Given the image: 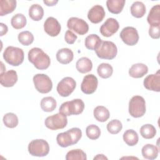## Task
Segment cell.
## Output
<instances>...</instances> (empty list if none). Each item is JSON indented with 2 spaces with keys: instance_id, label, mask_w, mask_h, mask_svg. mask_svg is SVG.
Wrapping results in <instances>:
<instances>
[{
  "instance_id": "3957f363",
  "label": "cell",
  "mask_w": 160,
  "mask_h": 160,
  "mask_svg": "<svg viewBox=\"0 0 160 160\" xmlns=\"http://www.w3.org/2000/svg\"><path fill=\"white\" fill-rule=\"evenodd\" d=\"M3 58L9 64L18 66L24 61V54L22 49L14 46L7 47L3 52Z\"/></svg>"
},
{
  "instance_id": "f546056e",
  "label": "cell",
  "mask_w": 160,
  "mask_h": 160,
  "mask_svg": "<svg viewBox=\"0 0 160 160\" xmlns=\"http://www.w3.org/2000/svg\"><path fill=\"white\" fill-rule=\"evenodd\" d=\"M56 99L51 96L43 98L41 101V108L45 112H52L56 108Z\"/></svg>"
},
{
  "instance_id": "484cf974",
  "label": "cell",
  "mask_w": 160,
  "mask_h": 160,
  "mask_svg": "<svg viewBox=\"0 0 160 160\" xmlns=\"http://www.w3.org/2000/svg\"><path fill=\"white\" fill-rule=\"evenodd\" d=\"M93 114L94 117L98 121L102 122L106 121L110 116L109 110L102 106H98L96 107L94 109Z\"/></svg>"
},
{
  "instance_id": "cb8c5ba5",
  "label": "cell",
  "mask_w": 160,
  "mask_h": 160,
  "mask_svg": "<svg viewBox=\"0 0 160 160\" xmlns=\"http://www.w3.org/2000/svg\"><path fill=\"white\" fill-rule=\"evenodd\" d=\"M76 68L79 72L82 74L87 73L92 70V63L90 59L86 57H82L76 62Z\"/></svg>"
},
{
  "instance_id": "4dcf8cb0",
  "label": "cell",
  "mask_w": 160,
  "mask_h": 160,
  "mask_svg": "<svg viewBox=\"0 0 160 160\" xmlns=\"http://www.w3.org/2000/svg\"><path fill=\"white\" fill-rule=\"evenodd\" d=\"M27 20L24 15L18 13L13 16L11 20V26L16 29H20L24 28L26 25Z\"/></svg>"
},
{
  "instance_id": "d590c367",
  "label": "cell",
  "mask_w": 160,
  "mask_h": 160,
  "mask_svg": "<svg viewBox=\"0 0 160 160\" xmlns=\"http://www.w3.org/2000/svg\"><path fill=\"white\" fill-rule=\"evenodd\" d=\"M66 160H86L87 157L86 153L80 149H72L68 151L66 155Z\"/></svg>"
},
{
  "instance_id": "8d00e7d4",
  "label": "cell",
  "mask_w": 160,
  "mask_h": 160,
  "mask_svg": "<svg viewBox=\"0 0 160 160\" xmlns=\"http://www.w3.org/2000/svg\"><path fill=\"white\" fill-rule=\"evenodd\" d=\"M19 42L23 46H29L34 41L33 34L28 31L21 32L18 36Z\"/></svg>"
},
{
  "instance_id": "1f68e13d",
  "label": "cell",
  "mask_w": 160,
  "mask_h": 160,
  "mask_svg": "<svg viewBox=\"0 0 160 160\" xmlns=\"http://www.w3.org/2000/svg\"><path fill=\"white\" fill-rule=\"evenodd\" d=\"M101 41V38L97 34H92L86 38L84 44L87 49L89 50H95Z\"/></svg>"
},
{
  "instance_id": "7402d4cb",
  "label": "cell",
  "mask_w": 160,
  "mask_h": 160,
  "mask_svg": "<svg viewBox=\"0 0 160 160\" xmlns=\"http://www.w3.org/2000/svg\"><path fill=\"white\" fill-rule=\"evenodd\" d=\"M141 153L143 158L145 159L152 160L158 157L159 149L155 145L148 144L142 147Z\"/></svg>"
},
{
  "instance_id": "5b68a950",
  "label": "cell",
  "mask_w": 160,
  "mask_h": 160,
  "mask_svg": "<svg viewBox=\"0 0 160 160\" xmlns=\"http://www.w3.org/2000/svg\"><path fill=\"white\" fill-rule=\"evenodd\" d=\"M84 103L81 99H75L71 101L63 102L59 109L60 113L65 116L78 115L82 112Z\"/></svg>"
},
{
  "instance_id": "ab89813d",
  "label": "cell",
  "mask_w": 160,
  "mask_h": 160,
  "mask_svg": "<svg viewBox=\"0 0 160 160\" xmlns=\"http://www.w3.org/2000/svg\"><path fill=\"white\" fill-rule=\"evenodd\" d=\"M149 34L152 39H159L160 38V25L150 26Z\"/></svg>"
},
{
  "instance_id": "44dd1931",
  "label": "cell",
  "mask_w": 160,
  "mask_h": 160,
  "mask_svg": "<svg viewBox=\"0 0 160 160\" xmlns=\"http://www.w3.org/2000/svg\"><path fill=\"white\" fill-rule=\"evenodd\" d=\"M148 22L149 25H160V5L154 6L150 10L147 18Z\"/></svg>"
},
{
  "instance_id": "52a82bcc",
  "label": "cell",
  "mask_w": 160,
  "mask_h": 160,
  "mask_svg": "<svg viewBox=\"0 0 160 160\" xmlns=\"http://www.w3.org/2000/svg\"><path fill=\"white\" fill-rule=\"evenodd\" d=\"M28 152L33 156H46L49 152V144L46 141L41 139L32 140L28 145Z\"/></svg>"
},
{
  "instance_id": "7a4b0ae2",
  "label": "cell",
  "mask_w": 160,
  "mask_h": 160,
  "mask_svg": "<svg viewBox=\"0 0 160 160\" xmlns=\"http://www.w3.org/2000/svg\"><path fill=\"white\" fill-rule=\"evenodd\" d=\"M82 137V131L78 128H73L66 132L59 133L56 141L62 148H67L78 142Z\"/></svg>"
},
{
  "instance_id": "8992f818",
  "label": "cell",
  "mask_w": 160,
  "mask_h": 160,
  "mask_svg": "<svg viewBox=\"0 0 160 160\" xmlns=\"http://www.w3.org/2000/svg\"><path fill=\"white\" fill-rule=\"evenodd\" d=\"M146 112V102L141 96H133L129 103V113L133 118H140Z\"/></svg>"
},
{
  "instance_id": "e0dca14e",
  "label": "cell",
  "mask_w": 160,
  "mask_h": 160,
  "mask_svg": "<svg viewBox=\"0 0 160 160\" xmlns=\"http://www.w3.org/2000/svg\"><path fill=\"white\" fill-rule=\"evenodd\" d=\"M105 14V11L102 6L95 5L88 11V18L92 23L98 24L103 20Z\"/></svg>"
},
{
  "instance_id": "d6a6232c",
  "label": "cell",
  "mask_w": 160,
  "mask_h": 160,
  "mask_svg": "<svg viewBox=\"0 0 160 160\" xmlns=\"http://www.w3.org/2000/svg\"><path fill=\"white\" fill-rule=\"evenodd\" d=\"M97 72L101 78L107 79L112 76L113 68L111 65L108 63H101L97 68Z\"/></svg>"
},
{
  "instance_id": "ee69618b",
  "label": "cell",
  "mask_w": 160,
  "mask_h": 160,
  "mask_svg": "<svg viewBox=\"0 0 160 160\" xmlns=\"http://www.w3.org/2000/svg\"><path fill=\"white\" fill-rule=\"evenodd\" d=\"M94 159H108V158H106L103 154H98L96 157L94 158Z\"/></svg>"
},
{
  "instance_id": "4fadbf2b",
  "label": "cell",
  "mask_w": 160,
  "mask_h": 160,
  "mask_svg": "<svg viewBox=\"0 0 160 160\" xmlns=\"http://www.w3.org/2000/svg\"><path fill=\"white\" fill-rule=\"evenodd\" d=\"M98 84V80L96 76L92 74H88L83 78L81 84V89L82 92L86 94H91L94 93Z\"/></svg>"
},
{
  "instance_id": "7bdbcfd3",
  "label": "cell",
  "mask_w": 160,
  "mask_h": 160,
  "mask_svg": "<svg viewBox=\"0 0 160 160\" xmlns=\"http://www.w3.org/2000/svg\"><path fill=\"white\" fill-rule=\"evenodd\" d=\"M43 2L48 6H53L58 2V0H56V1L55 0H52V1H45L44 0Z\"/></svg>"
},
{
  "instance_id": "4316f807",
  "label": "cell",
  "mask_w": 160,
  "mask_h": 160,
  "mask_svg": "<svg viewBox=\"0 0 160 160\" xmlns=\"http://www.w3.org/2000/svg\"><path fill=\"white\" fill-rule=\"evenodd\" d=\"M29 16L33 21H40L44 16L43 8L38 4H34L31 5L29 9Z\"/></svg>"
},
{
  "instance_id": "ac0fdd59",
  "label": "cell",
  "mask_w": 160,
  "mask_h": 160,
  "mask_svg": "<svg viewBox=\"0 0 160 160\" xmlns=\"http://www.w3.org/2000/svg\"><path fill=\"white\" fill-rule=\"evenodd\" d=\"M18 81L17 72L14 70H9L6 72L1 73L0 82L1 84L6 88L12 87Z\"/></svg>"
},
{
  "instance_id": "2e32d148",
  "label": "cell",
  "mask_w": 160,
  "mask_h": 160,
  "mask_svg": "<svg viewBox=\"0 0 160 160\" xmlns=\"http://www.w3.org/2000/svg\"><path fill=\"white\" fill-rule=\"evenodd\" d=\"M44 29L48 35L52 37H55L60 33L61 27V24L56 18L49 17L44 23Z\"/></svg>"
},
{
  "instance_id": "7c38bea8",
  "label": "cell",
  "mask_w": 160,
  "mask_h": 160,
  "mask_svg": "<svg viewBox=\"0 0 160 160\" xmlns=\"http://www.w3.org/2000/svg\"><path fill=\"white\" fill-rule=\"evenodd\" d=\"M69 30H72L79 35H84L89 31L88 24L82 19L76 17L70 18L67 22Z\"/></svg>"
},
{
  "instance_id": "ba28073f",
  "label": "cell",
  "mask_w": 160,
  "mask_h": 160,
  "mask_svg": "<svg viewBox=\"0 0 160 160\" xmlns=\"http://www.w3.org/2000/svg\"><path fill=\"white\" fill-rule=\"evenodd\" d=\"M32 80L35 88L40 93H48L52 88L51 79L45 74H37L34 76Z\"/></svg>"
},
{
  "instance_id": "f35d334b",
  "label": "cell",
  "mask_w": 160,
  "mask_h": 160,
  "mask_svg": "<svg viewBox=\"0 0 160 160\" xmlns=\"http://www.w3.org/2000/svg\"><path fill=\"white\" fill-rule=\"evenodd\" d=\"M122 128L121 122L118 119H112L107 124L108 131L112 134H116L119 133Z\"/></svg>"
},
{
  "instance_id": "836d02e7",
  "label": "cell",
  "mask_w": 160,
  "mask_h": 160,
  "mask_svg": "<svg viewBox=\"0 0 160 160\" xmlns=\"http://www.w3.org/2000/svg\"><path fill=\"white\" fill-rule=\"evenodd\" d=\"M140 134L144 139H152L156 134V129L153 125L146 124L142 126L140 128Z\"/></svg>"
},
{
  "instance_id": "74e56055",
  "label": "cell",
  "mask_w": 160,
  "mask_h": 160,
  "mask_svg": "<svg viewBox=\"0 0 160 160\" xmlns=\"http://www.w3.org/2000/svg\"><path fill=\"white\" fill-rule=\"evenodd\" d=\"M86 134L88 138L90 139L96 140L99 138L101 135V130L98 126L91 124L86 128Z\"/></svg>"
},
{
  "instance_id": "30bf717a",
  "label": "cell",
  "mask_w": 160,
  "mask_h": 160,
  "mask_svg": "<svg viewBox=\"0 0 160 160\" xmlns=\"http://www.w3.org/2000/svg\"><path fill=\"white\" fill-rule=\"evenodd\" d=\"M76 82L71 77H65L62 79L57 85V91L62 97L69 96L75 89Z\"/></svg>"
},
{
  "instance_id": "d6986e66",
  "label": "cell",
  "mask_w": 160,
  "mask_h": 160,
  "mask_svg": "<svg viewBox=\"0 0 160 160\" xmlns=\"http://www.w3.org/2000/svg\"><path fill=\"white\" fill-rule=\"evenodd\" d=\"M148 72V68L143 63H136L131 66L129 70V74L134 78L143 77Z\"/></svg>"
},
{
  "instance_id": "8fae6325",
  "label": "cell",
  "mask_w": 160,
  "mask_h": 160,
  "mask_svg": "<svg viewBox=\"0 0 160 160\" xmlns=\"http://www.w3.org/2000/svg\"><path fill=\"white\" fill-rule=\"evenodd\" d=\"M121 40L128 46H134L139 41V34L135 28L128 26L124 28L120 32Z\"/></svg>"
},
{
  "instance_id": "603a6c76",
  "label": "cell",
  "mask_w": 160,
  "mask_h": 160,
  "mask_svg": "<svg viewBox=\"0 0 160 160\" xmlns=\"http://www.w3.org/2000/svg\"><path fill=\"white\" fill-rule=\"evenodd\" d=\"M16 8V0L0 1V16H3L12 12Z\"/></svg>"
},
{
  "instance_id": "ffe728a7",
  "label": "cell",
  "mask_w": 160,
  "mask_h": 160,
  "mask_svg": "<svg viewBox=\"0 0 160 160\" xmlns=\"http://www.w3.org/2000/svg\"><path fill=\"white\" fill-rule=\"evenodd\" d=\"M73 58V52L69 48H62L56 53L57 61L62 64H69L72 61Z\"/></svg>"
},
{
  "instance_id": "6da1fadb",
  "label": "cell",
  "mask_w": 160,
  "mask_h": 160,
  "mask_svg": "<svg viewBox=\"0 0 160 160\" xmlns=\"http://www.w3.org/2000/svg\"><path fill=\"white\" fill-rule=\"evenodd\" d=\"M28 60L39 70L48 69L51 64L49 56L39 48H33L28 52Z\"/></svg>"
},
{
  "instance_id": "f1b7e54d",
  "label": "cell",
  "mask_w": 160,
  "mask_h": 160,
  "mask_svg": "<svg viewBox=\"0 0 160 160\" xmlns=\"http://www.w3.org/2000/svg\"><path fill=\"white\" fill-rule=\"evenodd\" d=\"M131 13L132 16L136 18H141L146 13L145 5L140 1H136L131 6Z\"/></svg>"
},
{
  "instance_id": "9c48e42d",
  "label": "cell",
  "mask_w": 160,
  "mask_h": 160,
  "mask_svg": "<svg viewBox=\"0 0 160 160\" xmlns=\"http://www.w3.org/2000/svg\"><path fill=\"white\" fill-rule=\"evenodd\" d=\"M46 128L51 130H58L64 128L68 124L66 116L59 112L48 116L44 121Z\"/></svg>"
},
{
  "instance_id": "83f0119b",
  "label": "cell",
  "mask_w": 160,
  "mask_h": 160,
  "mask_svg": "<svg viewBox=\"0 0 160 160\" xmlns=\"http://www.w3.org/2000/svg\"><path fill=\"white\" fill-rule=\"evenodd\" d=\"M124 141L129 146H134L138 142L139 136L133 129H128L123 134Z\"/></svg>"
},
{
  "instance_id": "277c9868",
  "label": "cell",
  "mask_w": 160,
  "mask_h": 160,
  "mask_svg": "<svg viewBox=\"0 0 160 160\" xmlns=\"http://www.w3.org/2000/svg\"><path fill=\"white\" fill-rule=\"evenodd\" d=\"M94 51L97 56L102 59H112L118 53L116 44L113 42L108 41H101Z\"/></svg>"
},
{
  "instance_id": "b9f144b4",
  "label": "cell",
  "mask_w": 160,
  "mask_h": 160,
  "mask_svg": "<svg viewBox=\"0 0 160 160\" xmlns=\"http://www.w3.org/2000/svg\"><path fill=\"white\" fill-rule=\"evenodd\" d=\"M0 25H1V36H2L7 33V32L8 31V28L7 26L2 22H1L0 24Z\"/></svg>"
},
{
  "instance_id": "d4e9b609",
  "label": "cell",
  "mask_w": 160,
  "mask_h": 160,
  "mask_svg": "<svg viewBox=\"0 0 160 160\" xmlns=\"http://www.w3.org/2000/svg\"><path fill=\"white\" fill-rule=\"evenodd\" d=\"M125 2L124 0H108L106 6L110 12L118 14L122 11Z\"/></svg>"
},
{
  "instance_id": "60d3db41",
  "label": "cell",
  "mask_w": 160,
  "mask_h": 160,
  "mask_svg": "<svg viewBox=\"0 0 160 160\" xmlns=\"http://www.w3.org/2000/svg\"><path fill=\"white\" fill-rule=\"evenodd\" d=\"M77 36L71 30H67L65 32L64 39L66 42L69 44H74L77 39Z\"/></svg>"
},
{
  "instance_id": "5bb4252c",
  "label": "cell",
  "mask_w": 160,
  "mask_h": 160,
  "mask_svg": "<svg viewBox=\"0 0 160 160\" xmlns=\"http://www.w3.org/2000/svg\"><path fill=\"white\" fill-rule=\"evenodd\" d=\"M119 24L118 21L112 18L106 19L100 28L101 34L105 37H110L115 34L119 29Z\"/></svg>"
},
{
  "instance_id": "9a60e30c",
  "label": "cell",
  "mask_w": 160,
  "mask_h": 160,
  "mask_svg": "<svg viewBox=\"0 0 160 160\" xmlns=\"http://www.w3.org/2000/svg\"><path fill=\"white\" fill-rule=\"evenodd\" d=\"M144 86L149 91H160V72L159 69L155 73L148 75L143 82Z\"/></svg>"
},
{
  "instance_id": "e575fe53",
  "label": "cell",
  "mask_w": 160,
  "mask_h": 160,
  "mask_svg": "<svg viewBox=\"0 0 160 160\" xmlns=\"http://www.w3.org/2000/svg\"><path fill=\"white\" fill-rule=\"evenodd\" d=\"M4 125L9 128H16L19 122L18 116L12 112L6 113L2 118Z\"/></svg>"
}]
</instances>
